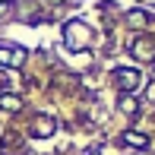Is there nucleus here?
I'll list each match as a JSON object with an SVG mask.
<instances>
[{"mask_svg":"<svg viewBox=\"0 0 155 155\" xmlns=\"http://www.w3.org/2000/svg\"><path fill=\"white\" fill-rule=\"evenodd\" d=\"M63 41H67L70 51H82V48H89V41H92V32H89L86 22L73 19V22L63 25Z\"/></svg>","mask_w":155,"mask_h":155,"instance_id":"obj_1","label":"nucleus"},{"mask_svg":"<svg viewBox=\"0 0 155 155\" xmlns=\"http://www.w3.org/2000/svg\"><path fill=\"white\" fill-rule=\"evenodd\" d=\"M0 63L3 67H22L25 63V51L13 41H0Z\"/></svg>","mask_w":155,"mask_h":155,"instance_id":"obj_2","label":"nucleus"},{"mask_svg":"<svg viewBox=\"0 0 155 155\" xmlns=\"http://www.w3.org/2000/svg\"><path fill=\"white\" fill-rule=\"evenodd\" d=\"M114 82H117V89H120V92H133V89L143 82V76H139V70L120 67V70H114Z\"/></svg>","mask_w":155,"mask_h":155,"instance_id":"obj_3","label":"nucleus"},{"mask_svg":"<svg viewBox=\"0 0 155 155\" xmlns=\"http://www.w3.org/2000/svg\"><path fill=\"white\" fill-rule=\"evenodd\" d=\"M133 57H139V60H155V45L149 38H136L133 41Z\"/></svg>","mask_w":155,"mask_h":155,"instance_id":"obj_4","label":"nucleus"},{"mask_svg":"<svg viewBox=\"0 0 155 155\" xmlns=\"http://www.w3.org/2000/svg\"><path fill=\"white\" fill-rule=\"evenodd\" d=\"M32 133H35V136H41V139H45V136H51V133H54V120H51V117H38Z\"/></svg>","mask_w":155,"mask_h":155,"instance_id":"obj_5","label":"nucleus"},{"mask_svg":"<svg viewBox=\"0 0 155 155\" xmlns=\"http://www.w3.org/2000/svg\"><path fill=\"white\" fill-rule=\"evenodd\" d=\"M124 143H127V146H136V149H146L149 139H146L143 133H136V130H127V133H124Z\"/></svg>","mask_w":155,"mask_h":155,"instance_id":"obj_6","label":"nucleus"},{"mask_svg":"<svg viewBox=\"0 0 155 155\" xmlns=\"http://www.w3.org/2000/svg\"><path fill=\"white\" fill-rule=\"evenodd\" d=\"M19 104H22V101H19L16 95H3V98H0V108H6V111H19Z\"/></svg>","mask_w":155,"mask_h":155,"instance_id":"obj_7","label":"nucleus"},{"mask_svg":"<svg viewBox=\"0 0 155 155\" xmlns=\"http://www.w3.org/2000/svg\"><path fill=\"white\" fill-rule=\"evenodd\" d=\"M136 108H139L136 98H130V95H124V98H120V111H124V114H136Z\"/></svg>","mask_w":155,"mask_h":155,"instance_id":"obj_8","label":"nucleus"},{"mask_svg":"<svg viewBox=\"0 0 155 155\" xmlns=\"http://www.w3.org/2000/svg\"><path fill=\"white\" fill-rule=\"evenodd\" d=\"M130 25H146V13H130Z\"/></svg>","mask_w":155,"mask_h":155,"instance_id":"obj_9","label":"nucleus"},{"mask_svg":"<svg viewBox=\"0 0 155 155\" xmlns=\"http://www.w3.org/2000/svg\"><path fill=\"white\" fill-rule=\"evenodd\" d=\"M10 6H13V3H10V0H3V3H0V19H3V16H6V10H10Z\"/></svg>","mask_w":155,"mask_h":155,"instance_id":"obj_10","label":"nucleus"},{"mask_svg":"<svg viewBox=\"0 0 155 155\" xmlns=\"http://www.w3.org/2000/svg\"><path fill=\"white\" fill-rule=\"evenodd\" d=\"M149 98H152V101H155V82H152V89H149Z\"/></svg>","mask_w":155,"mask_h":155,"instance_id":"obj_11","label":"nucleus"}]
</instances>
